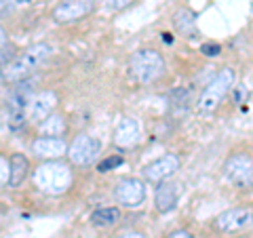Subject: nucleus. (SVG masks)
Returning a JSON list of instances; mask_svg holds the SVG:
<instances>
[{
    "instance_id": "1",
    "label": "nucleus",
    "mask_w": 253,
    "mask_h": 238,
    "mask_svg": "<svg viewBox=\"0 0 253 238\" xmlns=\"http://www.w3.org/2000/svg\"><path fill=\"white\" fill-rule=\"evenodd\" d=\"M51 55V46L49 44H34L30 49L19 55V57H13L2 70V78L9 82H19L23 78H28V74L32 70H36L41 63Z\"/></svg>"
},
{
    "instance_id": "2",
    "label": "nucleus",
    "mask_w": 253,
    "mask_h": 238,
    "mask_svg": "<svg viewBox=\"0 0 253 238\" xmlns=\"http://www.w3.org/2000/svg\"><path fill=\"white\" fill-rule=\"evenodd\" d=\"M129 68H131V76L135 78L137 82L150 84V82H154L156 78L163 76V72H165V59H163V55L158 51L141 49V51H135L131 55Z\"/></svg>"
},
{
    "instance_id": "3",
    "label": "nucleus",
    "mask_w": 253,
    "mask_h": 238,
    "mask_svg": "<svg viewBox=\"0 0 253 238\" xmlns=\"http://www.w3.org/2000/svg\"><path fill=\"white\" fill-rule=\"evenodd\" d=\"M70 181H72L70 169L61 162H46L38 166V171H36V186L46 194L66 192Z\"/></svg>"
},
{
    "instance_id": "4",
    "label": "nucleus",
    "mask_w": 253,
    "mask_h": 238,
    "mask_svg": "<svg viewBox=\"0 0 253 238\" xmlns=\"http://www.w3.org/2000/svg\"><path fill=\"white\" fill-rule=\"evenodd\" d=\"M232 82H234V72L230 68L221 70V72L213 78V80L209 82V86L201 95V99H199L201 112H213V110L219 106V101L228 95V91L232 89Z\"/></svg>"
},
{
    "instance_id": "5",
    "label": "nucleus",
    "mask_w": 253,
    "mask_h": 238,
    "mask_svg": "<svg viewBox=\"0 0 253 238\" xmlns=\"http://www.w3.org/2000/svg\"><path fill=\"white\" fill-rule=\"evenodd\" d=\"M224 175L236 188L253 186V158L247 154H234L224 164Z\"/></svg>"
},
{
    "instance_id": "6",
    "label": "nucleus",
    "mask_w": 253,
    "mask_h": 238,
    "mask_svg": "<svg viewBox=\"0 0 253 238\" xmlns=\"http://www.w3.org/2000/svg\"><path fill=\"white\" fill-rule=\"evenodd\" d=\"M66 154L70 158V162H74L78 166L91 164L95 160V156L99 154V141L91 137V135H78Z\"/></svg>"
},
{
    "instance_id": "7",
    "label": "nucleus",
    "mask_w": 253,
    "mask_h": 238,
    "mask_svg": "<svg viewBox=\"0 0 253 238\" xmlns=\"http://www.w3.org/2000/svg\"><path fill=\"white\" fill-rule=\"evenodd\" d=\"M253 224V211L249 209H230L226 213L215 217L213 228L219 230L224 234H232V232H241V230L249 228Z\"/></svg>"
},
{
    "instance_id": "8",
    "label": "nucleus",
    "mask_w": 253,
    "mask_h": 238,
    "mask_svg": "<svg viewBox=\"0 0 253 238\" xmlns=\"http://www.w3.org/2000/svg\"><path fill=\"white\" fill-rule=\"evenodd\" d=\"M116 200L123 204V207H139L141 202L146 200V186L144 181H139L135 177L123 179L121 184L116 186Z\"/></svg>"
},
{
    "instance_id": "9",
    "label": "nucleus",
    "mask_w": 253,
    "mask_h": 238,
    "mask_svg": "<svg viewBox=\"0 0 253 238\" xmlns=\"http://www.w3.org/2000/svg\"><path fill=\"white\" fill-rule=\"evenodd\" d=\"M177 169H179V158L175 154H167V156L158 158L156 162L148 164L144 169V177L148 181H163V179L171 177Z\"/></svg>"
},
{
    "instance_id": "10",
    "label": "nucleus",
    "mask_w": 253,
    "mask_h": 238,
    "mask_svg": "<svg viewBox=\"0 0 253 238\" xmlns=\"http://www.w3.org/2000/svg\"><path fill=\"white\" fill-rule=\"evenodd\" d=\"M57 104V95L51 93V91H42L41 95H36V97L30 99L28 104V116L30 120H42L51 114V110L55 108Z\"/></svg>"
},
{
    "instance_id": "11",
    "label": "nucleus",
    "mask_w": 253,
    "mask_h": 238,
    "mask_svg": "<svg viewBox=\"0 0 253 238\" xmlns=\"http://www.w3.org/2000/svg\"><path fill=\"white\" fill-rule=\"evenodd\" d=\"M137 139H139V124L133 118H125L114 131V144L125 150V148L135 146Z\"/></svg>"
},
{
    "instance_id": "12",
    "label": "nucleus",
    "mask_w": 253,
    "mask_h": 238,
    "mask_svg": "<svg viewBox=\"0 0 253 238\" xmlns=\"http://www.w3.org/2000/svg\"><path fill=\"white\" fill-rule=\"evenodd\" d=\"M32 150L41 158H59L68 152L61 137H38L34 141V146H32Z\"/></svg>"
},
{
    "instance_id": "13",
    "label": "nucleus",
    "mask_w": 253,
    "mask_h": 238,
    "mask_svg": "<svg viewBox=\"0 0 253 238\" xmlns=\"http://www.w3.org/2000/svg\"><path fill=\"white\" fill-rule=\"evenodd\" d=\"M179 200V190L175 184H161L156 188V196H154V202H156V209L161 213H169L175 209V204Z\"/></svg>"
},
{
    "instance_id": "14",
    "label": "nucleus",
    "mask_w": 253,
    "mask_h": 238,
    "mask_svg": "<svg viewBox=\"0 0 253 238\" xmlns=\"http://www.w3.org/2000/svg\"><path fill=\"white\" fill-rule=\"evenodd\" d=\"M86 11H89V6H86L84 2H78V0H68V2H61L57 9L53 11V17H55V21H59V23H68V21L84 17Z\"/></svg>"
},
{
    "instance_id": "15",
    "label": "nucleus",
    "mask_w": 253,
    "mask_h": 238,
    "mask_svg": "<svg viewBox=\"0 0 253 238\" xmlns=\"http://www.w3.org/2000/svg\"><path fill=\"white\" fill-rule=\"evenodd\" d=\"M9 186L13 188H17L21 186L23 181H26L28 177V173H30V162H28V158L23 156V154H13L11 156V164H9Z\"/></svg>"
},
{
    "instance_id": "16",
    "label": "nucleus",
    "mask_w": 253,
    "mask_h": 238,
    "mask_svg": "<svg viewBox=\"0 0 253 238\" xmlns=\"http://www.w3.org/2000/svg\"><path fill=\"white\" fill-rule=\"evenodd\" d=\"M63 131H66V120L59 114H49L41 124V135H44V137H59V135H63Z\"/></svg>"
},
{
    "instance_id": "17",
    "label": "nucleus",
    "mask_w": 253,
    "mask_h": 238,
    "mask_svg": "<svg viewBox=\"0 0 253 238\" xmlns=\"http://www.w3.org/2000/svg\"><path fill=\"white\" fill-rule=\"evenodd\" d=\"M118 219H121V211H118L116 207H104V209H97V211H93V215H91V221H93L95 226H99V228L114 226Z\"/></svg>"
},
{
    "instance_id": "18",
    "label": "nucleus",
    "mask_w": 253,
    "mask_h": 238,
    "mask_svg": "<svg viewBox=\"0 0 253 238\" xmlns=\"http://www.w3.org/2000/svg\"><path fill=\"white\" fill-rule=\"evenodd\" d=\"M175 23H177V28H179L181 34L190 36L194 32V15L190 11H179L175 15Z\"/></svg>"
},
{
    "instance_id": "19",
    "label": "nucleus",
    "mask_w": 253,
    "mask_h": 238,
    "mask_svg": "<svg viewBox=\"0 0 253 238\" xmlns=\"http://www.w3.org/2000/svg\"><path fill=\"white\" fill-rule=\"evenodd\" d=\"M121 164H123V158H121V156H112V158H106V160L99 164V171L106 173V171L114 169V166H121Z\"/></svg>"
},
{
    "instance_id": "20",
    "label": "nucleus",
    "mask_w": 253,
    "mask_h": 238,
    "mask_svg": "<svg viewBox=\"0 0 253 238\" xmlns=\"http://www.w3.org/2000/svg\"><path fill=\"white\" fill-rule=\"evenodd\" d=\"M9 162L4 160V158H0V186L9 184Z\"/></svg>"
},
{
    "instance_id": "21",
    "label": "nucleus",
    "mask_w": 253,
    "mask_h": 238,
    "mask_svg": "<svg viewBox=\"0 0 253 238\" xmlns=\"http://www.w3.org/2000/svg\"><path fill=\"white\" fill-rule=\"evenodd\" d=\"M133 2V0H106V4L110 6V9H125V6H129Z\"/></svg>"
},
{
    "instance_id": "22",
    "label": "nucleus",
    "mask_w": 253,
    "mask_h": 238,
    "mask_svg": "<svg viewBox=\"0 0 253 238\" xmlns=\"http://www.w3.org/2000/svg\"><path fill=\"white\" fill-rule=\"evenodd\" d=\"M201 51H203L205 55H219L221 46H219V44H203V46H201Z\"/></svg>"
},
{
    "instance_id": "23",
    "label": "nucleus",
    "mask_w": 253,
    "mask_h": 238,
    "mask_svg": "<svg viewBox=\"0 0 253 238\" xmlns=\"http://www.w3.org/2000/svg\"><path fill=\"white\" fill-rule=\"evenodd\" d=\"M11 6H13V0H0V17H4L11 11Z\"/></svg>"
},
{
    "instance_id": "24",
    "label": "nucleus",
    "mask_w": 253,
    "mask_h": 238,
    "mask_svg": "<svg viewBox=\"0 0 253 238\" xmlns=\"http://www.w3.org/2000/svg\"><path fill=\"white\" fill-rule=\"evenodd\" d=\"M167 238H194L190 232H186V230H177V232H173V234H169Z\"/></svg>"
},
{
    "instance_id": "25",
    "label": "nucleus",
    "mask_w": 253,
    "mask_h": 238,
    "mask_svg": "<svg viewBox=\"0 0 253 238\" xmlns=\"http://www.w3.org/2000/svg\"><path fill=\"white\" fill-rule=\"evenodd\" d=\"M118 238H144L141 234H137V232H129V234H123V236H118Z\"/></svg>"
},
{
    "instance_id": "26",
    "label": "nucleus",
    "mask_w": 253,
    "mask_h": 238,
    "mask_svg": "<svg viewBox=\"0 0 253 238\" xmlns=\"http://www.w3.org/2000/svg\"><path fill=\"white\" fill-rule=\"evenodd\" d=\"M6 44V36H4V32H2V28H0V49Z\"/></svg>"
},
{
    "instance_id": "27",
    "label": "nucleus",
    "mask_w": 253,
    "mask_h": 238,
    "mask_svg": "<svg viewBox=\"0 0 253 238\" xmlns=\"http://www.w3.org/2000/svg\"><path fill=\"white\" fill-rule=\"evenodd\" d=\"M17 2H28V0H17Z\"/></svg>"
}]
</instances>
